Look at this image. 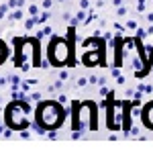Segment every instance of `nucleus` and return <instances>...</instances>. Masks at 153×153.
Here are the masks:
<instances>
[]
</instances>
